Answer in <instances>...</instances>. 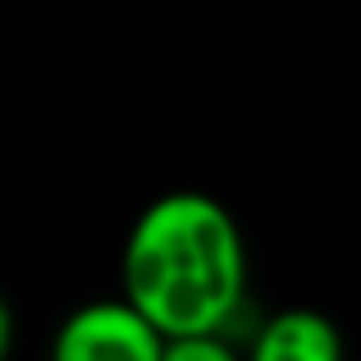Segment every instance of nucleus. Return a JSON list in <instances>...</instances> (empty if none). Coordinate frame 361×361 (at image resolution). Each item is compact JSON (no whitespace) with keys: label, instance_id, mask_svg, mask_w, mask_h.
<instances>
[{"label":"nucleus","instance_id":"nucleus-3","mask_svg":"<svg viewBox=\"0 0 361 361\" xmlns=\"http://www.w3.org/2000/svg\"><path fill=\"white\" fill-rule=\"evenodd\" d=\"M247 361H343V334L311 307H288L256 329Z\"/></svg>","mask_w":361,"mask_h":361},{"label":"nucleus","instance_id":"nucleus-5","mask_svg":"<svg viewBox=\"0 0 361 361\" xmlns=\"http://www.w3.org/2000/svg\"><path fill=\"white\" fill-rule=\"evenodd\" d=\"M14 334H18L14 307H9V298L0 293V361H9V353H14Z\"/></svg>","mask_w":361,"mask_h":361},{"label":"nucleus","instance_id":"nucleus-2","mask_svg":"<svg viewBox=\"0 0 361 361\" xmlns=\"http://www.w3.org/2000/svg\"><path fill=\"white\" fill-rule=\"evenodd\" d=\"M169 338L133 302H87L51 343V361H165Z\"/></svg>","mask_w":361,"mask_h":361},{"label":"nucleus","instance_id":"nucleus-1","mask_svg":"<svg viewBox=\"0 0 361 361\" xmlns=\"http://www.w3.org/2000/svg\"><path fill=\"white\" fill-rule=\"evenodd\" d=\"M119 283L165 338L224 334L247 293L238 220L206 192L156 197L128 229Z\"/></svg>","mask_w":361,"mask_h":361},{"label":"nucleus","instance_id":"nucleus-4","mask_svg":"<svg viewBox=\"0 0 361 361\" xmlns=\"http://www.w3.org/2000/svg\"><path fill=\"white\" fill-rule=\"evenodd\" d=\"M165 361H247V357H238V348L224 343V334H211V338H169Z\"/></svg>","mask_w":361,"mask_h":361}]
</instances>
